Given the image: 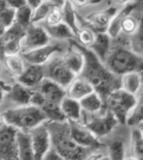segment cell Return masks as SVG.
<instances>
[{
	"label": "cell",
	"instance_id": "cell-16",
	"mask_svg": "<svg viewBox=\"0 0 143 160\" xmlns=\"http://www.w3.org/2000/svg\"><path fill=\"white\" fill-rule=\"evenodd\" d=\"M34 94V89H30V88H28L19 83L18 81H16L13 85L10 86L9 90L5 96V99L9 101V102H11L12 105H14V108L23 107L30 105Z\"/></svg>",
	"mask_w": 143,
	"mask_h": 160
},
{
	"label": "cell",
	"instance_id": "cell-17",
	"mask_svg": "<svg viewBox=\"0 0 143 160\" xmlns=\"http://www.w3.org/2000/svg\"><path fill=\"white\" fill-rule=\"evenodd\" d=\"M44 78H45L44 66L29 65L28 63L25 71L22 73L21 76L17 78V81L22 85L34 90Z\"/></svg>",
	"mask_w": 143,
	"mask_h": 160
},
{
	"label": "cell",
	"instance_id": "cell-15",
	"mask_svg": "<svg viewBox=\"0 0 143 160\" xmlns=\"http://www.w3.org/2000/svg\"><path fill=\"white\" fill-rule=\"evenodd\" d=\"M41 97L47 101L53 103L61 105L62 101L66 97V89L57 84L56 82L52 81L48 78H44L40 82L36 89H34Z\"/></svg>",
	"mask_w": 143,
	"mask_h": 160
},
{
	"label": "cell",
	"instance_id": "cell-50",
	"mask_svg": "<svg viewBox=\"0 0 143 160\" xmlns=\"http://www.w3.org/2000/svg\"><path fill=\"white\" fill-rule=\"evenodd\" d=\"M124 160H138V159L131 155V156H130V157H125V158H124Z\"/></svg>",
	"mask_w": 143,
	"mask_h": 160
},
{
	"label": "cell",
	"instance_id": "cell-42",
	"mask_svg": "<svg viewBox=\"0 0 143 160\" xmlns=\"http://www.w3.org/2000/svg\"><path fill=\"white\" fill-rule=\"evenodd\" d=\"M26 1H27V4L29 6H30L33 9H34V8H36L39 4L42 2V0H26Z\"/></svg>",
	"mask_w": 143,
	"mask_h": 160
},
{
	"label": "cell",
	"instance_id": "cell-28",
	"mask_svg": "<svg viewBox=\"0 0 143 160\" xmlns=\"http://www.w3.org/2000/svg\"><path fill=\"white\" fill-rule=\"evenodd\" d=\"M63 22L71 28V29L74 31L76 34V37L81 28L78 22V17L77 14L75 10V7L72 5L68 0L66 1L64 7H63Z\"/></svg>",
	"mask_w": 143,
	"mask_h": 160
},
{
	"label": "cell",
	"instance_id": "cell-49",
	"mask_svg": "<svg viewBox=\"0 0 143 160\" xmlns=\"http://www.w3.org/2000/svg\"><path fill=\"white\" fill-rule=\"evenodd\" d=\"M2 71H3V63H2L1 60H0V76L2 74Z\"/></svg>",
	"mask_w": 143,
	"mask_h": 160
},
{
	"label": "cell",
	"instance_id": "cell-22",
	"mask_svg": "<svg viewBox=\"0 0 143 160\" xmlns=\"http://www.w3.org/2000/svg\"><path fill=\"white\" fill-rule=\"evenodd\" d=\"M17 150H18V160H34L30 136L29 132L18 130Z\"/></svg>",
	"mask_w": 143,
	"mask_h": 160
},
{
	"label": "cell",
	"instance_id": "cell-21",
	"mask_svg": "<svg viewBox=\"0 0 143 160\" xmlns=\"http://www.w3.org/2000/svg\"><path fill=\"white\" fill-rule=\"evenodd\" d=\"M89 49L104 62L112 49V38L107 32H96L94 43Z\"/></svg>",
	"mask_w": 143,
	"mask_h": 160
},
{
	"label": "cell",
	"instance_id": "cell-38",
	"mask_svg": "<svg viewBox=\"0 0 143 160\" xmlns=\"http://www.w3.org/2000/svg\"><path fill=\"white\" fill-rule=\"evenodd\" d=\"M68 1L75 7V9H82L88 5L99 4L103 0H68Z\"/></svg>",
	"mask_w": 143,
	"mask_h": 160
},
{
	"label": "cell",
	"instance_id": "cell-52",
	"mask_svg": "<svg viewBox=\"0 0 143 160\" xmlns=\"http://www.w3.org/2000/svg\"><path fill=\"white\" fill-rule=\"evenodd\" d=\"M141 76H142V83H143V72L141 73Z\"/></svg>",
	"mask_w": 143,
	"mask_h": 160
},
{
	"label": "cell",
	"instance_id": "cell-31",
	"mask_svg": "<svg viewBox=\"0 0 143 160\" xmlns=\"http://www.w3.org/2000/svg\"><path fill=\"white\" fill-rule=\"evenodd\" d=\"M130 146L132 156L138 160H143V134L136 127H134L130 133Z\"/></svg>",
	"mask_w": 143,
	"mask_h": 160
},
{
	"label": "cell",
	"instance_id": "cell-11",
	"mask_svg": "<svg viewBox=\"0 0 143 160\" xmlns=\"http://www.w3.org/2000/svg\"><path fill=\"white\" fill-rule=\"evenodd\" d=\"M17 132L7 123L0 128V160H18Z\"/></svg>",
	"mask_w": 143,
	"mask_h": 160
},
{
	"label": "cell",
	"instance_id": "cell-39",
	"mask_svg": "<svg viewBox=\"0 0 143 160\" xmlns=\"http://www.w3.org/2000/svg\"><path fill=\"white\" fill-rule=\"evenodd\" d=\"M43 160H67V159L63 157L61 154H59L57 151H55L53 148H51L48 152H47Z\"/></svg>",
	"mask_w": 143,
	"mask_h": 160
},
{
	"label": "cell",
	"instance_id": "cell-20",
	"mask_svg": "<svg viewBox=\"0 0 143 160\" xmlns=\"http://www.w3.org/2000/svg\"><path fill=\"white\" fill-rule=\"evenodd\" d=\"M93 91L94 89L91 84L87 80L78 75L66 88V96L71 99H74L79 102Z\"/></svg>",
	"mask_w": 143,
	"mask_h": 160
},
{
	"label": "cell",
	"instance_id": "cell-51",
	"mask_svg": "<svg viewBox=\"0 0 143 160\" xmlns=\"http://www.w3.org/2000/svg\"><path fill=\"white\" fill-rule=\"evenodd\" d=\"M134 1H136V2H138L140 5H142L143 6V0H134Z\"/></svg>",
	"mask_w": 143,
	"mask_h": 160
},
{
	"label": "cell",
	"instance_id": "cell-33",
	"mask_svg": "<svg viewBox=\"0 0 143 160\" xmlns=\"http://www.w3.org/2000/svg\"><path fill=\"white\" fill-rule=\"evenodd\" d=\"M95 36H96V32L92 28L86 26H82V28H79V31L75 40L82 46L90 48L94 43Z\"/></svg>",
	"mask_w": 143,
	"mask_h": 160
},
{
	"label": "cell",
	"instance_id": "cell-6",
	"mask_svg": "<svg viewBox=\"0 0 143 160\" xmlns=\"http://www.w3.org/2000/svg\"><path fill=\"white\" fill-rule=\"evenodd\" d=\"M44 71L46 78L56 82L65 89L77 77L66 66L63 58L58 55L52 57L45 63Z\"/></svg>",
	"mask_w": 143,
	"mask_h": 160
},
{
	"label": "cell",
	"instance_id": "cell-43",
	"mask_svg": "<svg viewBox=\"0 0 143 160\" xmlns=\"http://www.w3.org/2000/svg\"><path fill=\"white\" fill-rule=\"evenodd\" d=\"M112 1L117 4V5H122V6H124L126 4H130L131 2H133L134 0H112Z\"/></svg>",
	"mask_w": 143,
	"mask_h": 160
},
{
	"label": "cell",
	"instance_id": "cell-25",
	"mask_svg": "<svg viewBox=\"0 0 143 160\" xmlns=\"http://www.w3.org/2000/svg\"><path fill=\"white\" fill-rule=\"evenodd\" d=\"M79 103L82 111L88 114H98L104 111V101L95 91L82 99Z\"/></svg>",
	"mask_w": 143,
	"mask_h": 160
},
{
	"label": "cell",
	"instance_id": "cell-12",
	"mask_svg": "<svg viewBox=\"0 0 143 160\" xmlns=\"http://www.w3.org/2000/svg\"><path fill=\"white\" fill-rule=\"evenodd\" d=\"M69 124L72 138L78 146L90 150H96L103 147L100 140L82 122L69 121Z\"/></svg>",
	"mask_w": 143,
	"mask_h": 160
},
{
	"label": "cell",
	"instance_id": "cell-10",
	"mask_svg": "<svg viewBox=\"0 0 143 160\" xmlns=\"http://www.w3.org/2000/svg\"><path fill=\"white\" fill-rule=\"evenodd\" d=\"M30 136L34 160H43L47 152L52 148L50 132L46 122L29 132Z\"/></svg>",
	"mask_w": 143,
	"mask_h": 160
},
{
	"label": "cell",
	"instance_id": "cell-30",
	"mask_svg": "<svg viewBox=\"0 0 143 160\" xmlns=\"http://www.w3.org/2000/svg\"><path fill=\"white\" fill-rule=\"evenodd\" d=\"M141 122H143V91L138 97H136L135 106L126 119L125 124L131 127H136Z\"/></svg>",
	"mask_w": 143,
	"mask_h": 160
},
{
	"label": "cell",
	"instance_id": "cell-26",
	"mask_svg": "<svg viewBox=\"0 0 143 160\" xmlns=\"http://www.w3.org/2000/svg\"><path fill=\"white\" fill-rule=\"evenodd\" d=\"M142 86V76L139 72H129L121 76V88L130 95L136 96Z\"/></svg>",
	"mask_w": 143,
	"mask_h": 160
},
{
	"label": "cell",
	"instance_id": "cell-19",
	"mask_svg": "<svg viewBox=\"0 0 143 160\" xmlns=\"http://www.w3.org/2000/svg\"><path fill=\"white\" fill-rule=\"evenodd\" d=\"M62 58L66 66L76 76L82 73L84 67V56L77 47L70 44V47L62 56Z\"/></svg>",
	"mask_w": 143,
	"mask_h": 160
},
{
	"label": "cell",
	"instance_id": "cell-44",
	"mask_svg": "<svg viewBox=\"0 0 143 160\" xmlns=\"http://www.w3.org/2000/svg\"><path fill=\"white\" fill-rule=\"evenodd\" d=\"M7 30V28H5V26L2 23V22L0 21V38H1L3 35H4V33H5V31Z\"/></svg>",
	"mask_w": 143,
	"mask_h": 160
},
{
	"label": "cell",
	"instance_id": "cell-35",
	"mask_svg": "<svg viewBox=\"0 0 143 160\" xmlns=\"http://www.w3.org/2000/svg\"><path fill=\"white\" fill-rule=\"evenodd\" d=\"M130 48L139 56L143 57V16L140 20L138 29L130 39Z\"/></svg>",
	"mask_w": 143,
	"mask_h": 160
},
{
	"label": "cell",
	"instance_id": "cell-3",
	"mask_svg": "<svg viewBox=\"0 0 143 160\" xmlns=\"http://www.w3.org/2000/svg\"><path fill=\"white\" fill-rule=\"evenodd\" d=\"M104 63L111 72L120 77L129 72H143V57L123 45L112 47Z\"/></svg>",
	"mask_w": 143,
	"mask_h": 160
},
{
	"label": "cell",
	"instance_id": "cell-48",
	"mask_svg": "<svg viewBox=\"0 0 143 160\" xmlns=\"http://www.w3.org/2000/svg\"><path fill=\"white\" fill-rule=\"evenodd\" d=\"M97 160H110V159L108 158V156H107V155H101Z\"/></svg>",
	"mask_w": 143,
	"mask_h": 160
},
{
	"label": "cell",
	"instance_id": "cell-29",
	"mask_svg": "<svg viewBox=\"0 0 143 160\" xmlns=\"http://www.w3.org/2000/svg\"><path fill=\"white\" fill-rule=\"evenodd\" d=\"M107 156L110 160H124V158L126 157L125 143L124 141L121 138L111 141L107 146Z\"/></svg>",
	"mask_w": 143,
	"mask_h": 160
},
{
	"label": "cell",
	"instance_id": "cell-4",
	"mask_svg": "<svg viewBox=\"0 0 143 160\" xmlns=\"http://www.w3.org/2000/svg\"><path fill=\"white\" fill-rule=\"evenodd\" d=\"M1 113L8 125L25 132H29L48 121L43 111L34 105L8 108Z\"/></svg>",
	"mask_w": 143,
	"mask_h": 160
},
{
	"label": "cell",
	"instance_id": "cell-23",
	"mask_svg": "<svg viewBox=\"0 0 143 160\" xmlns=\"http://www.w3.org/2000/svg\"><path fill=\"white\" fill-rule=\"evenodd\" d=\"M61 109L65 117L69 121H77L82 122V109L78 101L71 99L69 97L64 98L61 102Z\"/></svg>",
	"mask_w": 143,
	"mask_h": 160
},
{
	"label": "cell",
	"instance_id": "cell-34",
	"mask_svg": "<svg viewBox=\"0 0 143 160\" xmlns=\"http://www.w3.org/2000/svg\"><path fill=\"white\" fill-rule=\"evenodd\" d=\"M141 18L137 19L135 16L132 15V13L125 16L121 22V32H123L124 35H133L138 29Z\"/></svg>",
	"mask_w": 143,
	"mask_h": 160
},
{
	"label": "cell",
	"instance_id": "cell-13",
	"mask_svg": "<svg viewBox=\"0 0 143 160\" xmlns=\"http://www.w3.org/2000/svg\"><path fill=\"white\" fill-rule=\"evenodd\" d=\"M50 36L43 26L39 23H31L26 28L22 42V52H27L35 48L50 43Z\"/></svg>",
	"mask_w": 143,
	"mask_h": 160
},
{
	"label": "cell",
	"instance_id": "cell-5",
	"mask_svg": "<svg viewBox=\"0 0 143 160\" xmlns=\"http://www.w3.org/2000/svg\"><path fill=\"white\" fill-rule=\"evenodd\" d=\"M136 96L130 95L122 88L113 91L104 100V109L113 113L120 124H125L130 113L135 106Z\"/></svg>",
	"mask_w": 143,
	"mask_h": 160
},
{
	"label": "cell",
	"instance_id": "cell-27",
	"mask_svg": "<svg viewBox=\"0 0 143 160\" xmlns=\"http://www.w3.org/2000/svg\"><path fill=\"white\" fill-rule=\"evenodd\" d=\"M49 34L50 38L56 40H73L76 39V34L74 31L71 29V28L65 23L64 22H61L55 26H43Z\"/></svg>",
	"mask_w": 143,
	"mask_h": 160
},
{
	"label": "cell",
	"instance_id": "cell-53",
	"mask_svg": "<svg viewBox=\"0 0 143 160\" xmlns=\"http://www.w3.org/2000/svg\"><path fill=\"white\" fill-rule=\"evenodd\" d=\"M42 1H48V0H42Z\"/></svg>",
	"mask_w": 143,
	"mask_h": 160
},
{
	"label": "cell",
	"instance_id": "cell-8",
	"mask_svg": "<svg viewBox=\"0 0 143 160\" xmlns=\"http://www.w3.org/2000/svg\"><path fill=\"white\" fill-rule=\"evenodd\" d=\"M118 8L107 7L103 10L95 11L87 15L86 17H78L79 26H86L92 28L95 32H107V29L113 17L116 15Z\"/></svg>",
	"mask_w": 143,
	"mask_h": 160
},
{
	"label": "cell",
	"instance_id": "cell-18",
	"mask_svg": "<svg viewBox=\"0 0 143 160\" xmlns=\"http://www.w3.org/2000/svg\"><path fill=\"white\" fill-rule=\"evenodd\" d=\"M143 6L140 5L138 2L133 1L130 4H126L124 6H123L120 10L118 9L116 15L113 17L112 21H111L109 28L107 29V33L110 35V37L112 39H116L119 37L121 33V22L123 21V19L131 13H133L135 10L139 9V8H142Z\"/></svg>",
	"mask_w": 143,
	"mask_h": 160
},
{
	"label": "cell",
	"instance_id": "cell-1",
	"mask_svg": "<svg viewBox=\"0 0 143 160\" xmlns=\"http://www.w3.org/2000/svg\"><path fill=\"white\" fill-rule=\"evenodd\" d=\"M69 42L71 45L77 47L84 56V67L79 76L91 84L94 91L100 96L103 101L113 91L120 89L121 77L111 72L105 63L89 48L82 46L75 39L70 40Z\"/></svg>",
	"mask_w": 143,
	"mask_h": 160
},
{
	"label": "cell",
	"instance_id": "cell-14",
	"mask_svg": "<svg viewBox=\"0 0 143 160\" xmlns=\"http://www.w3.org/2000/svg\"><path fill=\"white\" fill-rule=\"evenodd\" d=\"M25 30V28L15 22L12 27H10L5 31L4 35L1 37L3 57L7 55L21 54Z\"/></svg>",
	"mask_w": 143,
	"mask_h": 160
},
{
	"label": "cell",
	"instance_id": "cell-46",
	"mask_svg": "<svg viewBox=\"0 0 143 160\" xmlns=\"http://www.w3.org/2000/svg\"><path fill=\"white\" fill-rule=\"evenodd\" d=\"M6 124V121H5V119H4V117H3V115H2V113L0 112V128H1L3 125H5Z\"/></svg>",
	"mask_w": 143,
	"mask_h": 160
},
{
	"label": "cell",
	"instance_id": "cell-37",
	"mask_svg": "<svg viewBox=\"0 0 143 160\" xmlns=\"http://www.w3.org/2000/svg\"><path fill=\"white\" fill-rule=\"evenodd\" d=\"M63 22V7L61 6H55L47 18L44 20V26H55L57 23Z\"/></svg>",
	"mask_w": 143,
	"mask_h": 160
},
{
	"label": "cell",
	"instance_id": "cell-41",
	"mask_svg": "<svg viewBox=\"0 0 143 160\" xmlns=\"http://www.w3.org/2000/svg\"><path fill=\"white\" fill-rule=\"evenodd\" d=\"M10 86L6 85L3 81H0V105L2 103V102L5 100V96L9 90Z\"/></svg>",
	"mask_w": 143,
	"mask_h": 160
},
{
	"label": "cell",
	"instance_id": "cell-24",
	"mask_svg": "<svg viewBox=\"0 0 143 160\" xmlns=\"http://www.w3.org/2000/svg\"><path fill=\"white\" fill-rule=\"evenodd\" d=\"M3 63L7 72L11 76L15 77L16 80L26 69V62L23 59L21 54L7 55L3 57Z\"/></svg>",
	"mask_w": 143,
	"mask_h": 160
},
{
	"label": "cell",
	"instance_id": "cell-2",
	"mask_svg": "<svg viewBox=\"0 0 143 160\" xmlns=\"http://www.w3.org/2000/svg\"><path fill=\"white\" fill-rule=\"evenodd\" d=\"M50 132L52 148L67 160H85L90 149L84 148L74 141L71 136L70 124L64 122H46Z\"/></svg>",
	"mask_w": 143,
	"mask_h": 160
},
{
	"label": "cell",
	"instance_id": "cell-7",
	"mask_svg": "<svg viewBox=\"0 0 143 160\" xmlns=\"http://www.w3.org/2000/svg\"><path fill=\"white\" fill-rule=\"evenodd\" d=\"M91 118L85 119L82 123L100 140L110 135L115 128L120 124L113 113L104 109V113L91 114Z\"/></svg>",
	"mask_w": 143,
	"mask_h": 160
},
{
	"label": "cell",
	"instance_id": "cell-40",
	"mask_svg": "<svg viewBox=\"0 0 143 160\" xmlns=\"http://www.w3.org/2000/svg\"><path fill=\"white\" fill-rule=\"evenodd\" d=\"M5 1L8 6L14 8V9H18V8L27 4L26 0H5Z\"/></svg>",
	"mask_w": 143,
	"mask_h": 160
},
{
	"label": "cell",
	"instance_id": "cell-47",
	"mask_svg": "<svg viewBox=\"0 0 143 160\" xmlns=\"http://www.w3.org/2000/svg\"><path fill=\"white\" fill-rule=\"evenodd\" d=\"M136 128H138V129L140 130V132L143 134V122H141L140 124H138V125L136 126Z\"/></svg>",
	"mask_w": 143,
	"mask_h": 160
},
{
	"label": "cell",
	"instance_id": "cell-45",
	"mask_svg": "<svg viewBox=\"0 0 143 160\" xmlns=\"http://www.w3.org/2000/svg\"><path fill=\"white\" fill-rule=\"evenodd\" d=\"M8 5H7V3H6V1L5 0H0V12H1L4 8H6Z\"/></svg>",
	"mask_w": 143,
	"mask_h": 160
},
{
	"label": "cell",
	"instance_id": "cell-32",
	"mask_svg": "<svg viewBox=\"0 0 143 160\" xmlns=\"http://www.w3.org/2000/svg\"><path fill=\"white\" fill-rule=\"evenodd\" d=\"M33 12L34 9L28 4L16 9L15 22L26 29L33 23Z\"/></svg>",
	"mask_w": 143,
	"mask_h": 160
},
{
	"label": "cell",
	"instance_id": "cell-9",
	"mask_svg": "<svg viewBox=\"0 0 143 160\" xmlns=\"http://www.w3.org/2000/svg\"><path fill=\"white\" fill-rule=\"evenodd\" d=\"M64 53V47L60 43H48L44 46L35 48L27 52L21 53V56L29 65L44 66L52 57Z\"/></svg>",
	"mask_w": 143,
	"mask_h": 160
},
{
	"label": "cell",
	"instance_id": "cell-36",
	"mask_svg": "<svg viewBox=\"0 0 143 160\" xmlns=\"http://www.w3.org/2000/svg\"><path fill=\"white\" fill-rule=\"evenodd\" d=\"M0 21L2 22V23L7 29L10 27H12L16 21V9L9 6L4 8V9L0 12Z\"/></svg>",
	"mask_w": 143,
	"mask_h": 160
}]
</instances>
